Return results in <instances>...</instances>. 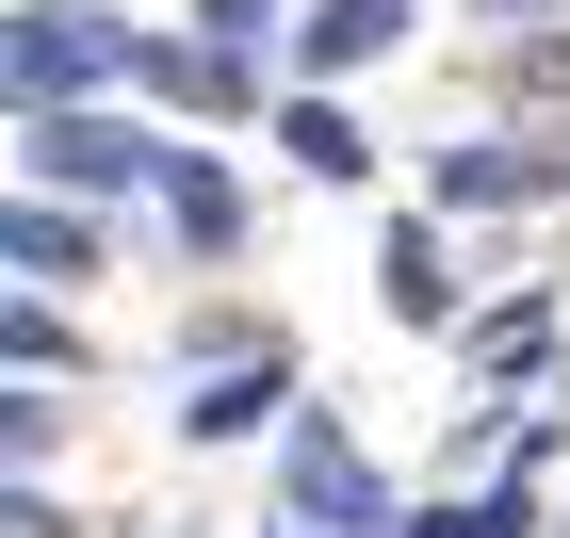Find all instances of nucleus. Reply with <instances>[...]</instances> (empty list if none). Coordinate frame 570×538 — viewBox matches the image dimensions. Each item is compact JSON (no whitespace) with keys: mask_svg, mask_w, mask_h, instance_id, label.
Masks as SVG:
<instances>
[{"mask_svg":"<svg viewBox=\"0 0 570 538\" xmlns=\"http://www.w3.org/2000/svg\"><path fill=\"white\" fill-rule=\"evenodd\" d=\"M277 538H407L392 473H375L326 408H294V424H277Z\"/></svg>","mask_w":570,"mask_h":538,"instance_id":"nucleus-1","label":"nucleus"},{"mask_svg":"<svg viewBox=\"0 0 570 538\" xmlns=\"http://www.w3.org/2000/svg\"><path fill=\"white\" fill-rule=\"evenodd\" d=\"M131 33H147V17H115V0H33V17L0 33V66H17V115L115 98V82H131Z\"/></svg>","mask_w":570,"mask_h":538,"instance_id":"nucleus-2","label":"nucleus"},{"mask_svg":"<svg viewBox=\"0 0 570 538\" xmlns=\"http://www.w3.org/2000/svg\"><path fill=\"white\" fill-rule=\"evenodd\" d=\"M17 164H33V196H131V179H164L179 147L147 131V115H115V98H66V115H17Z\"/></svg>","mask_w":570,"mask_h":538,"instance_id":"nucleus-3","label":"nucleus"},{"mask_svg":"<svg viewBox=\"0 0 570 538\" xmlns=\"http://www.w3.org/2000/svg\"><path fill=\"white\" fill-rule=\"evenodd\" d=\"M131 98H164V115H262V49H228V33H131Z\"/></svg>","mask_w":570,"mask_h":538,"instance_id":"nucleus-4","label":"nucleus"},{"mask_svg":"<svg viewBox=\"0 0 570 538\" xmlns=\"http://www.w3.org/2000/svg\"><path fill=\"white\" fill-rule=\"evenodd\" d=\"M554 147H522V131H473V147H440V179H424V196H440V213H522V196H554Z\"/></svg>","mask_w":570,"mask_h":538,"instance_id":"nucleus-5","label":"nucleus"},{"mask_svg":"<svg viewBox=\"0 0 570 538\" xmlns=\"http://www.w3.org/2000/svg\"><path fill=\"white\" fill-rule=\"evenodd\" d=\"M375 311H392V326H456V245H440V213L375 228Z\"/></svg>","mask_w":570,"mask_h":538,"instance_id":"nucleus-6","label":"nucleus"},{"mask_svg":"<svg viewBox=\"0 0 570 538\" xmlns=\"http://www.w3.org/2000/svg\"><path fill=\"white\" fill-rule=\"evenodd\" d=\"M392 49H407V0H309L294 17V82H358Z\"/></svg>","mask_w":570,"mask_h":538,"instance_id":"nucleus-7","label":"nucleus"},{"mask_svg":"<svg viewBox=\"0 0 570 538\" xmlns=\"http://www.w3.org/2000/svg\"><path fill=\"white\" fill-rule=\"evenodd\" d=\"M262 424H294V343H277V359H228V375H196V408H179V441H262Z\"/></svg>","mask_w":570,"mask_h":538,"instance_id":"nucleus-8","label":"nucleus"},{"mask_svg":"<svg viewBox=\"0 0 570 538\" xmlns=\"http://www.w3.org/2000/svg\"><path fill=\"white\" fill-rule=\"evenodd\" d=\"M0 262L33 277V294H82V277H98V213H82V196H17V228H0Z\"/></svg>","mask_w":570,"mask_h":538,"instance_id":"nucleus-9","label":"nucleus"},{"mask_svg":"<svg viewBox=\"0 0 570 538\" xmlns=\"http://www.w3.org/2000/svg\"><path fill=\"white\" fill-rule=\"evenodd\" d=\"M147 196H164V228H179V245H196V262H228V245H245V179H228L213 147H179V164L147 179Z\"/></svg>","mask_w":570,"mask_h":538,"instance_id":"nucleus-10","label":"nucleus"},{"mask_svg":"<svg viewBox=\"0 0 570 538\" xmlns=\"http://www.w3.org/2000/svg\"><path fill=\"white\" fill-rule=\"evenodd\" d=\"M456 343H473V375L505 392V375H554V359H570V311H554V294H505V311H473Z\"/></svg>","mask_w":570,"mask_h":538,"instance_id":"nucleus-11","label":"nucleus"},{"mask_svg":"<svg viewBox=\"0 0 570 538\" xmlns=\"http://www.w3.org/2000/svg\"><path fill=\"white\" fill-rule=\"evenodd\" d=\"M277 147H294V179H375V131L343 115V82H294V98H277Z\"/></svg>","mask_w":570,"mask_h":538,"instance_id":"nucleus-12","label":"nucleus"},{"mask_svg":"<svg viewBox=\"0 0 570 538\" xmlns=\"http://www.w3.org/2000/svg\"><path fill=\"white\" fill-rule=\"evenodd\" d=\"M407 538H554V522H538V473H505V490H456V506H407Z\"/></svg>","mask_w":570,"mask_h":538,"instance_id":"nucleus-13","label":"nucleus"},{"mask_svg":"<svg viewBox=\"0 0 570 538\" xmlns=\"http://www.w3.org/2000/svg\"><path fill=\"white\" fill-rule=\"evenodd\" d=\"M0 359H17L33 392H66V375H82V326H66V311L33 294V311H0Z\"/></svg>","mask_w":570,"mask_h":538,"instance_id":"nucleus-14","label":"nucleus"},{"mask_svg":"<svg viewBox=\"0 0 570 538\" xmlns=\"http://www.w3.org/2000/svg\"><path fill=\"white\" fill-rule=\"evenodd\" d=\"M49 441H66V392H33V375H17V392H0V457H17V473H49Z\"/></svg>","mask_w":570,"mask_h":538,"instance_id":"nucleus-15","label":"nucleus"},{"mask_svg":"<svg viewBox=\"0 0 570 538\" xmlns=\"http://www.w3.org/2000/svg\"><path fill=\"white\" fill-rule=\"evenodd\" d=\"M309 0H196V33H228V49H262V33H294Z\"/></svg>","mask_w":570,"mask_h":538,"instance_id":"nucleus-16","label":"nucleus"},{"mask_svg":"<svg viewBox=\"0 0 570 538\" xmlns=\"http://www.w3.org/2000/svg\"><path fill=\"white\" fill-rule=\"evenodd\" d=\"M17 538H82V522H66V506H49L33 473H17Z\"/></svg>","mask_w":570,"mask_h":538,"instance_id":"nucleus-17","label":"nucleus"}]
</instances>
